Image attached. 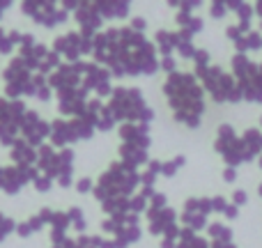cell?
Here are the masks:
<instances>
[{"mask_svg":"<svg viewBox=\"0 0 262 248\" xmlns=\"http://www.w3.org/2000/svg\"><path fill=\"white\" fill-rule=\"evenodd\" d=\"M92 62L101 64L113 78L154 76L159 72V53L154 41L145 32H136L129 26L99 30L92 39Z\"/></svg>","mask_w":262,"mask_h":248,"instance_id":"obj_1","label":"cell"},{"mask_svg":"<svg viewBox=\"0 0 262 248\" xmlns=\"http://www.w3.org/2000/svg\"><path fill=\"white\" fill-rule=\"evenodd\" d=\"M163 99L170 108L172 120L186 129H198L203 124L207 101H205V90L193 72H172L166 74L163 81Z\"/></svg>","mask_w":262,"mask_h":248,"instance_id":"obj_2","label":"cell"},{"mask_svg":"<svg viewBox=\"0 0 262 248\" xmlns=\"http://www.w3.org/2000/svg\"><path fill=\"white\" fill-rule=\"evenodd\" d=\"M140 189V170L124 161H113L99 179L95 182L97 202L101 205L106 216H120V214L131 212V195Z\"/></svg>","mask_w":262,"mask_h":248,"instance_id":"obj_3","label":"cell"},{"mask_svg":"<svg viewBox=\"0 0 262 248\" xmlns=\"http://www.w3.org/2000/svg\"><path fill=\"white\" fill-rule=\"evenodd\" d=\"M106 108L113 115L115 122L124 124V122H140V124H149L154 120V110L152 106H147L143 97V90L134 85H118L113 87L111 97L106 99Z\"/></svg>","mask_w":262,"mask_h":248,"instance_id":"obj_4","label":"cell"},{"mask_svg":"<svg viewBox=\"0 0 262 248\" xmlns=\"http://www.w3.org/2000/svg\"><path fill=\"white\" fill-rule=\"evenodd\" d=\"M195 78L200 81L205 95L216 104H242L239 90H237V81L230 72H226L219 64H207V67L193 69Z\"/></svg>","mask_w":262,"mask_h":248,"instance_id":"obj_5","label":"cell"},{"mask_svg":"<svg viewBox=\"0 0 262 248\" xmlns=\"http://www.w3.org/2000/svg\"><path fill=\"white\" fill-rule=\"evenodd\" d=\"M232 76L237 81V90H239L242 101L249 104H262V74L258 62L249 58L246 53H235L230 60Z\"/></svg>","mask_w":262,"mask_h":248,"instance_id":"obj_6","label":"cell"},{"mask_svg":"<svg viewBox=\"0 0 262 248\" xmlns=\"http://www.w3.org/2000/svg\"><path fill=\"white\" fill-rule=\"evenodd\" d=\"M214 149H216V154L223 159V163H226V166H232V168H239L242 163L253 161V156L249 154L242 136L237 133L235 126L228 124V122L219 124L216 138H214Z\"/></svg>","mask_w":262,"mask_h":248,"instance_id":"obj_7","label":"cell"},{"mask_svg":"<svg viewBox=\"0 0 262 248\" xmlns=\"http://www.w3.org/2000/svg\"><path fill=\"white\" fill-rule=\"evenodd\" d=\"M145 221H147L149 235L159 237L168 235L170 230L180 228V214L172 207H168V198L161 191H154V195L149 198V205L145 209Z\"/></svg>","mask_w":262,"mask_h":248,"instance_id":"obj_8","label":"cell"},{"mask_svg":"<svg viewBox=\"0 0 262 248\" xmlns=\"http://www.w3.org/2000/svg\"><path fill=\"white\" fill-rule=\"evenodd\" d=\"M21 12L37 26H44L49 30L67 23L69 18L67 9L60 7V0H21Z\"/></svg>","mask_w":262,"mask_h":248,"instance_id":"obj_9","label":"cell"},{"mask_svg":"<svg viewBox=\"0 0 262 248\" xmlns=\"http://www.w3.org/2000/svg\"><path fill=\"white\" fill-rule=\"evenodd\" d=\"M32 76H35V72H32L18 55H14V58L7 62V67L3 69L5 97H7V99H23V97H28Z\"/></svg>","mask_w":262,"mask_h":248,"instance_id":"obj_10","label":"cell"},{"mask_svg":"<svg viewBox=\"0 0 262 248\" xmlns=\"http://www.w3.org/2000/svg\"><path fill=\"white\" fill-rule=\"evenodd\" d=\"M26 110L28 106L23 104V99H7L5 97L3 108H0V145L3 147H12L21 138V122Z\"/></svg>","mask_w":262,"mask_h":248,"instance_id":"obj_11","label":"cell"},{"mask_svg":"<svg viewBox=\"0 0 262 248\" xmlns=\"http://www.w3.org/2000/svg\"><path fill=\"white\" fill-rule=\"evenodd\" d=\"M92 39H95V35H83L81 30H72V32H67V35L53 39L51 49H53L55 53H60V58H62L64 62H78V60H83L85 55H90Z\"/></svg>","mask_w":262,"mask_h":248,"instance_id":"obj_12","label":"cell"},{"mask_svg":"<svg viewBox=\"0 0 262 248\" xmlns=\"http://www.w3.org/2000/svg\"><path fill=\"white\" fill-rule=\"evenodd\" d=\"M37 175V168L26 166H0V193L5 195H16L26 184H32Z\"/></svg>","mask_w":262,"mask_h":248,"instance_id":"obj_13","label":"cell"},{"mask_svg":"<svg viewBox=\"0 0 262 248\" xmlns=\"http://www.w3.org/2000/svg\"><path fill=\"white\" fill-rule=\"evenodd\" d=\"M111 72L101 64L88 60L85 67V76H83V83H85V90L90 95H95L97 99H108L111 92H113V81H111Z\"/></svg>","mask_w":262,"mask_h":248,"instance_id":"obj_14","label":"cell"},{"mask_svg":"<svg viewBox=\"0 0 262 248\" xmlns=\"http://www.w3.org/2000/svg\"><path fill=\"white\" fill-rule=\"evenodd\" d=\"M49 133H51V122L49 120H44L37 110H26V115H23V122H21V138L28 140L30 145H35V147H39V145H44L46 140H49Z\"/></svg>","mask_w":262,"mask_h":248,"instance_id":"obj_15","label":"cell"},{"mask_svg":"<svg viewBox=\"0 0 262 248\" xmlns=\"http://www.w3.org/2000/svg\"><path fill=\"white\" fill-rule=\"evenodd\" d=\"M120 133V143L136 145V147H145L149 149L152 138H149V124H140V122H124L118 129Z\"/></svg>","mask_w":262,"mask_h":248,"instance_id":"obj_16","label":"cell"},{"mask_svg":"<svg viewBox=\"0 0 262 248\" xmlns=\"http://www.w3.org/2000/svg\"><path fill=\"white\" fill-rule=\"evenodd\" d=\"M53 212H55V209H51V207H41L39 212L32 214L30 218L16 223V232H14V235H18L21 239H28V237L37 235V232L44 230V228L51 223V218H53Z\"/></svg>","mask_w":262,"mask_h":248,"instance_id":"obj_17","label":"cell"},{"mask_svg":"<svg viewBox=\"0 0 262 248\" xmlns=\"http://www.w3.org/2000/svg\"><path fill=\"white\" fill-rule=\"evenodd\" d=\"M9 159L14 166H26V168H35L37 163V147L30 145L28 140L18 138L16 143L9 147Z\"/></svg>","mask_w":262,"mask_h":248,"instance_id":"obj_18","label":"cell"},{"mask_svg":"<svg viewBox=\"0 0 262 248\" xmlns=\"http://www.w3.org/2000/svg\"><path fill=\"white\" fill-rule=\"evenodd\" d=\"M131 0H99L97 3V12L101 14L104 21H122L129 16Z\"/></svg>","mask_w":262,"mask_h":248,"instance_id":"obj_19","label":"cell"},{"mask_svg":"<svg viewBox=\"0 0 262 248\" xmlns=\"http://www.w3.org/2000/svg\"><path fill=\"white\" fill-rule=\"evenodd\" d=\"M154 46H157V53L159 58H168V55H175V49H177V41H180V30H157L154 35Z\"/></svg>","mask_w":262,"mask_h":248,"instance_id":"obj_20","label":"cell"},{"mask_svg":"<svg viewBox=\"0 0 262 248\" xmlns=\"http://www.w3.org/2000/svg\"><path fill=\"white\" fill-rule=\"evenodd\" d=\"M120 161L129 163L134 168H140L149 161V152L145 147H136V145H127V143H120Z\"/></svg>","mask_w":262,"mask_h":248,"instance_id":"obj_21","label":"cell"},{"mask_svg":"<svg viewBox=\"0 0 262 248\" xmlns=\"http://www.w3.org/2000/svg\"><path fill=\"white\" fill-rule=\"evenodd\" d=\"M175 23L180 26V30H184L186 35H191V37L203 32V28H205V21L200 16H195L193 12H177Z\"/></svg>","mask_w":262,"mask_h":248,"instance_id":"obj_22","label":"cell"},{"mask_svg":"<svg viewBox=\"0 0 262 248\" xmlns=\"http://www.w3.org/2000/svg\"><path fill=\"white\" fill-rule=\"evenodd\" d=\"M255 51H262V32L260 30H251L246 35H242L239 39L235 41V53H255Z\"/></svg>","mask_w":262,"mask_h":248,"instance_id":"obj_23","label":"cell"},{"mask_svg":"<svg viewBox=\"0 0 262 248\" xmlns=\"http://www.w3.org/2000/svg\"><path fill=\"white\" fill-rule=\"evenodd\" d=\"M177 248H212V241L205 239L200 232H193L189 228L180 230V239H177Z\"/></svg>","mask_w":262,"mask_h":248,"instance_id":"obj_24","label":"cell"},{"mask_svg":"<svg viewBox=\"0 0 262 248\" xmlns=\"http://www.w3.org/2000/svg\"><path fill=\"white\" fill-rule=\"evenodd\" d=\"M242 140H244L249 154L253 156V161H258V156L262 154V129L260 126H251L242 133Z\"/></svg>","mask_w":262,"mask_h":248,"instance_id":"obj_25","label":"cell"},{"mask_svg":"<svg viewBox=\"0 0 262 248\" xmlns=\"http://www.w3.org/2000/svg\"><path fill=\"white\" fill-rule=\"evenodd\" d=\"M180 226L182 228H189V230H193V232H203L205 228L209 226V221H207V216H205V214H200V212H189V209H182Z\"/></svg>","mask_w":262,"mask_h":248,"instance_id":"obj_26","label":"cell"},{"mask_svg":"<svg viewBox=\"0 0 262 248\" xmlns=\"http://www.w3.org/2000/svg\"><path fill=\"white\" fill-rule=\"evenodd\" d=\"M205 232H207V239L209 241H232V237H235V232H232L230 226H226L223 221H212L207 228H205Z\"/></svg>","mask_w":262,"mask_h":248,"instance_id":"obj_27","label":"cell"},{"mask_svg":"<svg viewBox=\"0 0 262 248\" xmlns=\"http://www.w3.org/2000/svg\"><path fill=\"white\" fill-rule=\"evenodd\" d=\"M242 3L244 0H212V5H209V18L221 21V18L228 16V12H237Z\"/></svg>","mask_w":262,"mask_h":248,"instance_id":"obj_28","label":"cell"},{"mask_svg":"<svg viewBox=\"0 0 262 248\" xmlns=\"http://www.w3.org/2000/svg\"><path fill=\"white\" fill-rule=\"evenodd\" d=\"M49 226H51V241L62 239V237H67V232L72 230V228H69L67 212H53V218H51Z\"/></svg>","mask_w":262,"mask_h":248,"instance_id":"obj_29","label":"cell"},{"mask_svg":"<svg viewBox=\"0 0 262 248\" xmlns=\"http://www.w3.org/2000/svg\"><path fill=\"white\" fill-rule=\"evenodd\" d=\"M161 163L159 159H149L147 163H145V170L140 172V186H154L157 184V179L161 177Z\"/></svg>","mask_w":262,"mask_h":248,"instance_id":"obj_30","label":"cell"},{"mask_svg":"<svg viewBox=\"0 0 262 248\" xmlns=\"http://www.w3.org/2000/svg\"><path fill=\"white\" fill-rule=\"evenodd\" d=\"M182 209H189V212H200L205 216H209L212 212V198L209 195H195V198H186Z\"/></svg>","mask_w":262,"mask_h":248,"instance_id":"obj_31","label":"cell"},{"mask_svg":"<svg viewBox=\"0 0 262 248\" xmlns=\"http://www.w3.org/2000/svg\"><path fill=\"white\" fill-rule=\"evenodd\" d=\"M67 216H69V228H72V230H76L78 235H85L88 218H85V214H83V209L81 207H69L67 209Z\"/></svg>","mask_w":262,"mask_h":248,"instance_id":"obj_32","label":"cell"},{"mask_svg":"<svg viewBox=\"0 0 262 248\" xmlns=\"http://www.w3.org/2000/svg\"><path fill=\"white\" fill-rule=\"evenodd\" d=\"M184 166H186V156L184 154H177V156H172V159H168V161L161 163V175L163 177H175L177 170L184 168Z\"/></svg>","mask_w":262,"mask_h":248,"instance_id":"obj_33","label":"cell"},{"mask_svg":"<svg viewBox=\"0 0 262 248\" xmlns=\"http://www.w3.org/2000/svg\"><path fill=\"white\" fill-rule=\"evenodd\" d=\"M60 7H64L67 12H76L81 7H88V9H95L97 12V0H60ZM99 14V12H97ZM101 16V14H99Z\"/></svg>","mask_w":262,"mask_h":248,"instance_id":"obj_34","label":"cell"},{"mask_svg":"<svg viewBox=\"0 0 262 248\" xmlns=\"http://www.w3.org/2000/svg\"><path fill=\"white\" fill-rule=\"evenodd\" d=\"M14 232H16V221L0 212V244H3L9 235H14Z\"/></svg>","mask_w":262,"mask_h":248,"instance_id":"obj_35","label":"cell"},{"mask_svg":"<svg viewBox=\"0 0 262 248\" xmlns=\"http://www.w3.org/2000/svg\"><path fill=\"white\" fill-rule=\"evenodd\" d=\"M170 7H177V12H193V9L203 7L205 0H166Z\"/></svg>","mask_w":262,"mask_h":248,"instance_id":"obj_36","label":"cell"},{"mask_svg":"<svg viewBox=\"0 0 262 248\" xmlns=\"http://www.w3.org/2000/svg\"><path fill=\"white\" fill-rule=\"evenodd\" d=\"M55 182L51 179L49 175H41V172H37L35 179H32V186H35V191H39V193H46V191L53 189Z\"/></svg>","mask_w":262,"mask_h":248,"instance_id":"obj_37","label":"cell"},{"mask_svg":"<svg viewBox=\"0 0 262 248\" xmlns=\"http://www.w3.org/2000/svg\"><path fill=\"white\" fill-rule=\"evenodd\" d=\"M101 235H78L76 237V248H99Z\"/></svg>","mask_w":262,"mask_h":248,"instance_id":"obj_38","label":"cell"},{"mask_svg":"<svg viewBox=\"0 0 262 248\" xmlns=\"http://www.w3.org/2000/svg\"><path fill=\"white\" fill-rule=\"evenodd\" d=\"M74 186H76V191L81 195H88V193H92V189H95V179L92 177H78L76 182H74Z\"/></svg>","mask_w":262,"mask_h":248,"instance_id":"obj_39","label":"cell"},{"mask_svg":"<svg viewBox=\"0 0 262 248\" xmlns=\"http://www.w3.org/2000/svg\"><path fill=\"white\" fill-rule=\"evenodd\" d=\"M191 62H193V69H198V67H207V64H212V55H209V51L198 49Z\"/></svg>","mask_w":262,"mask_h":248,"instance_id":"obj_40","label":"cell"},{"mask_svg":"<svg viewBox=\"0 0 262 248\" xmlns=\"http://www.w3.org/2000/svg\"><path fill=\"white\" fill-rule=\"evenodd\" d=\"M14 49H16V46L12 44L9 35L3 30V28H0V55H12V53H14Z\"/></svg>","mask_w":262,"mask_h":248,"instance_id":"obj_41","label":"cell"},{"mask_svg":"<svg viewBox=\"0 0 262 248\" xmlns=\"http://www.w3.org/2000/svg\"><path fill=\"white\" fill-rule=\"evenodd\" d=\"M159 72H166V74L177 72V60H175V55H168V58H159Z\"/></svg>","mask_w":262,"mask_h":248,"instance_id":"obj_42","label":"cell"},{"mask_svg":"<svg viewBox=\"0 0 262 248\" xmlns=\"http://www.w3.org/2000/svg\"><path fill=\"white\" fill-rule=\"evenodd\" d=\"M228 202H230V200H228L226 195H212V212L223 214V209L228 207Z\"/></svg>","mask_w":262,"mask_h":248,"instance_id":"obj_43","label":"cell"},{"mask_svg":"<svg viewBox=\"0 0 262 248\" xmlns=\"http://www.w3.org/2000/svg\"><path fill=\"white\" fill-rule=\"evenodd\" d=\"M230 202H232V205H237V207H244V205L249 202V193H246L244 189H235V191H232Z\"/></svg>","mask_w":262,"mask_h":248,"instance_id":"obj_44","label":"cell"},{"mask_svg":"<svg viewBox=\"0 0 262 248\" xmlns=\"http://www.w3.org/2000/svg\"><path fill=\"white\" fill-rule=\"evenodd\" d=\"M221 177H223V182H226V184H235L237 177H239V170H237V168H232V166H226V168H223V172H221Z\"/></svg>","mask_w":262,"mask_h":248,"instance_id":"obj_45","label":"cell"},{"mask_svg":"<svg viewBox=\"0 0 262 248\" xmlns=\"http://www.w3.org/2000/svg\"><path fill=\"white\" fill-rule=\"evenodd\" d=\"M51 248H76V239L67 235V237H62V239L51 241Z\"/></svg>","mask_w":262,"mask_h":248,"instance_id":"obj_46","label":"cell"},{"mask_svg":"<svg viewBox=\"0 0 262 248\" xmlns=\"http://www.w3.org/2000/svg\"><path fill=\"white\" fill-rule=\"evenodd\" d=\"M127 26L131 28V30H136V32H145V30H147V21H145L143 16H134Z\"/></svg>","mask_w":262,"mask_h":248,"instance_id":"obj_47","label":"cell"},{"mask_svg":"<svg viewBox=\"0 0 262 248\" xmlns=\"http://www.w3.org/2000/svg\"><path fill=\"white\" fill-rule=\"evenodd\" d=\"M242 35H244V32H242V28L237 26V23H235V26H228V28H226V37L232 41V44H235V41L239 39Z\"/></svg>","mask_w":262,"mask_h":248,"instance_id":"obj_48","label":"cell"},{"mask_svg":"<svg viewBox=\"0 0 262 248\" xmlns=\"http://www.w3.org/2000/svg\"><path fill=\"white\" fill-rule=\"evenodd\" d=\"M237 216H239V207L232 205V202H228V207L223 209V218H226V221H235Z\"/></svg>","mask_w":262,"mask_h":248,"instance_id":"obj_49","label":"cell"},{"mask_svg":"<svg viewBox=\"0 0 262 248\" xmlns=\"http://www.w3.org/2000/svg\"><path fill=\"white\" fill-rule=\"evenodd\" d=\"M212 248H237V246L232 241H226V244L223 241H212Z\"/></svg>","mask_w":262,"mask_h":248,"instance_id":"obj_50","label":"cell"},{"mask_svg":"<svg viewBox=\"0 0 262 248\" xmlns=\"http://www.w3.org/2000/svg\"><path fill=\"white\" fill-rule=\"evenodd\" d=\"M14 5V0H0V18H3V12L5 9H9Z\"/></svg>","mask_w":262,"mask_h":248,"instance_id":"obj_51","label":"cell"},{"mask_svg":"<svg viewBox=\"0 0 262 248\" xmlns=\"http://www.w3.org/2000/svg\"><path fill=\"white\" fill-rule=\"evenodd\" d=\"M255 14H258V16H260V30H262V0H255Z\"/></svg>","mask_w":262,"mask_h":248,"instance_id":"obj_52","label":"cell"},{"mask_svg":"<svg viewBox=\"0 0 262 248\" xmlns=\"http://www.w3.org/2000/svg\"><path fill=\"white\" fill-rule=\"evenodd\" d=\"M258 195H260V198H262V182H260V184H258Z\"/></svg>","mask_w":262,"mask_h":248,"instance_id":"obj_53","label":"cell"},{"mask_svg":"<svg viewBox=\"0 0 262 248\" xmlns=\"http://www.w3.org/2000/svg\"><path fill=\"white\" fill-rule=\"evenodd\" d=\"M258 166H260V170H262V154L258 156Z\"/></svg>","mask_w":262,"mask_h":248,"instance_id":"obj_54","label":"cell"},{"mask_svg":"<svg viewBox=\"0 0 262 248\" xmlns=\"http://www.w3.org/2000/svg\"><path fill=\"white\" fill-rule=\"evenodd\" d=\"M3 101H5V97H0V108H3Z\"/></svg>","mask_w":262,"mask_h":248,"instance_id":"obj_55","label":"cell"},{"mask_svg":"<svg viewBox=\"0 0 262 248\" xmlns=\"http://www.w3.org/2000/svg\"><path fill=\"white\" fill-rule=\"evenodd\" d=\"M258 67H260V74H262V62H258Z\"/></svg>","mask_w":262,"mask_h":248,"instance_id":"obj_56","label":"cell"},{"mask_svg":"<svg viewBox=\"0 0 262 248\" xmlns=\"http://www.w3.org/2000/svg\"><path fill=\"white\" fill-rule=\"evenodd\" d=\"M260 129H262V115H260Z\"/></svg>","mask_w":262,"mask_h":248,"instance_id":"obj_57","label":"cell"}]
</instances>
